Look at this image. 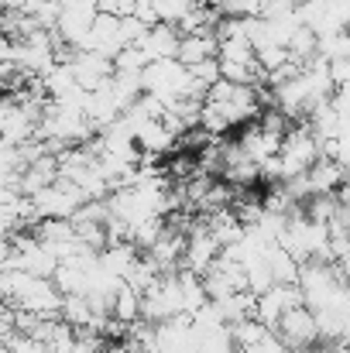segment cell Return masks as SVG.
Listing matches in <instances>:
<instances>
[{"instance_id": "obj_1", "label": "cell", "mask_w": 350, "mask_h": 353, "mask_svg": "<svg viewBox=\"0 0 350 353\" xmlns=\"http://www.w3.org/2000/svg\"><path fill=\"white\" fill-rule=\"evenodd\" d=\"M217 52H220L217 31H193V34H182L175 59H179L186 69H196V65H203V62H213Z\"/></svg>"}, {"instance_id": "obj_2", "label": "cell", "mask_w": 350, "mask_h": 353, "mask_svg": "<svg viewBox=\"0 0 350 353\" xmlns=\"http://www.w3.org/2000/svg\"><path fill=\"white\" fill-rule=\"evenodd\" d=\"M179 41H182L179 28H172V24H155V28H148V34L137 41V48L148 55V62H165V59H175V55H179Z\"/></svg>"}, {"instance_id": "obj_3", "label": "cell", "mask_w": 350, "mask_h": 353, "mask_svg": "<svg viewBox=\"0 0 350 353\" xmlns=\"http://www.w3.org/2000/svg\"><path fill=\"white\" fill-rule=\"evenodd\" d=\"M97 7H100V14H110V17H130L134 14V0H97Z\"/></svg>"}]
</instances>
